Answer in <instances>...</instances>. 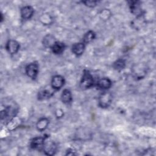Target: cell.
I'll return each instance as SVG.
<instances>
[{
    "mask_svg": "<svg viewBox=\"0 0 156 156\" xmlns=\"http://www.w3.org/2000/svg\"><path fill=\"white\" fill-rule=\"evenodd\" d=\"M93 78L91 73L89 71L85 70L83 76L82 77L80 83V87L82 89H87L90 88L93 85Z\"/></svg>",
    "mask_w": 156,
    "mask_h": 156,
    "instance_id": "obj_1",
    "label": "cell"
},
{
    "mask_svg": "<svg viewBox=\"0 0 156 156\" xmlns=\"http://www.w3.org/2000/svg\"><path fill=\"white\" fill-rule=\"evenodd\" d=\"M99 105L101 108H108L112 101V96L109 92H104L99 97Z\"/></svg>",
    "mask_w": 156,
    "mask_h": 156,
    "instance_id": "obj_2",
    "label": "cell"
},
{
    "mask_svg": "<svg viewBox=\"0 0 156 156\" xmlns=\"http://www.w3.org/2000/svg\"><path fill=\"white\" fill-rule=\"evenodd\" d=\"M38 65L37 62H33L29 64L26 67V73L28 77L32 79H35L38 74Z\"/></svg>",
    "mask_w": 156,
    "mask_h": 156,
    "instance_id": "obj_3",
    "label": "cell"
},
{
    "mask_svg": "<svg viewBox=\"0 0 156 156\" xmlns=\"http://www.w3.org/2000/svg\"><path fill=\"white\" fill-rule=\"evenodd\" d=\"M43 149L46 155H52L55 154L56 151L57 146L54 141H46L44 143Z\"/></svg>",
    "mask_w": 156,
    "mask_h": 156,
    "instance_id": "obj_4",
    "label": "cell"
},
{
    "mask_svg": "<svg viewBox=\"0 0 156 156\" xmlns=\"http://www.w3.org/2000/svg\"><path fill=\"white\" fill-rule=\"evenodd\" d=\"M64 78L60 76V75H56L54 76L51 80V87L54 90H58L60 89L64 85Z\"/></svg>",
    "mask_w": 156,
    "mask_h": 156,
    "instance_id": "obj_5",
    "label": "cell"
},
{
    "mask_svg": "<svg viewBox=\"0 0 156 156\" xmlns=\"http://www.w3.org/2000/svg\"><path fill=\"white\" fill-rule=\"evenodd\" d=\"M5 48L7 51L10 54H15L20 49V44L16 41L13 40H10L7 41Z\"/></svg>",
    "mask_w": 156,
    "mask_h": 156,
    "instance_id": "obj_6",
    "label": "cell"
},
{
    "mask_svg": "<svg viewBox=\"0 0 156 156\" xmlns=\"http://www.w3.org/2000/svg\"><path fill=\"white\" fill-rule=\"evenodd\" d=\"M45 139V137L42 136H38L33 138L30 141V147L34 149L40 150L43 149Z\"/></svg>",
    "mask_w": 156,
    "mask_h": 156,
    "instance_id": "obj_7",
    "label": "cell"
},
{
    "mask_svg": "<svg viewBox=\"0 0 156 156\" xmlns=\"http://www.w3.org/2000/svg\"><path fill=\"white\" fill-rule=\"evenodd\" d=\"M130 9L131 10V12L136 16H140L141 15L142 11L140 7V2L138 1H130L129 2Z\"/></svg>",
    "mask_w": 156,
    "mask_h": 156,
    "instance_id": "obj_8",
    "label": "cell"
},
{
    "mask_svg": "<svg viewBox=\"0 0 156 156\" xmlns=\"http://www.w3.org/2000/svg\"><path fill=\"white\" fill-rule=\"evenodd\" d=\"M34 9L29 5H26L21 8V16L24 20H28L34 14Z\"/></svg>",
    "mask_w": 156,
    "mask_h": 156,
    "instance_id": "obj_9",
    "label": "cell"
},
{
    "mask_svg": "<svg viewBox=\"0 0 156 156\" xmlns=\"http://www.w3.org/2000/svg\"><path fill=\"white\" fill-rule=\"evenodd\" d=\"M54 94V91L51 88H44L40 90L38 94L39 100H43L52 97Z\"/></svg>",
    "mask_w": 156,
    "mask_h": 156,
    "instance_id": "obj_10",
    "label": "cell"
},
{
    "mask_svg": "<svg viewBox=\"0 0 156 156\" xmlns=\"http://www.w3.org/2000/svg\"><path fill=\"white\" fill-rule=\"evenodd\" d=\"M112 85V82L111 80L107 77L102 78L101 79L99 80V81L97 82L96 86L99 89L101 90H105L109 88Z\"/></svg>",
    "mask_w": 156,
    "mask_h": 156,
    "instance_id": "obj_11",
    "label": "cell"
},
{
    "mask_svg": "<svg viewBox=\"0 0 156 156\" xmlns=\"http://www.w3.org/2000/svg\"><path fill=\"white\" fill-rule=\"evenodd\" d=\"M85 50V43H77L73 45L72 52L76 55L79 56L82 55Z\"/></svg>",
    "mask_w": 156,
    "mask_h": 156,
    "instance_id": "obj_12",
    "label": "cell"
},
{
    "mask_svg": "<svg viewBox=\"0 0 156 156\" xmlns=\"http://www.w3.org/2000/svg\"><path fill=\"white\" fill-rule=\"evenodd\" d=\"M56 41L54 36L51 34L46 35L43 40V44L46 48H52L55 43Z\"/></svg>",
    "mask_w": 156,
    "mask_h": 156,
    "instance_id": "obj_13",
    "label": "cell"
},
{
    "mask_svg": "<svg viewBox=\"0 0 156 156\" xmlns=\"http://www.w3.org/2000/svg\"><path fill=\"white\" fill-rule=\"evenodd\" d=\"M61 99L63 103L69 104L72 101V94L71 91L68 89L64 90L61 95Z\"/></svg>",
    "mask_w": 156,
    "mask_h": 156,
    "instance_id": "obj_14",
    "label": "cell"
},
{
    "mask_svg": "<svg viewBox=\"0 0 156 156\" xmlns=\"http://www.w3.org/2000/svg\"><path fill=\"white\" fill-rule=\"evenodd\" d=\"M65 48V45L64 43L59 41H56L54 46L51 48L52 51L55 54H62Z\"/></svg>",
    "mask_w": 156,
    "mask_h": 156,
    "instance_id": "obj_15",
    "label": "cell"
},
{
    "mask_svg": "<svg viewBox=\"0 0 156 156\" xmlns=\"http://www.w3.org/2000/svg\"><path fill=\"white\" fill-rule=\"evenodd\" d=\"M49 123V120L48 118H40L37 123V128L38 130L41 132L47 128Z\"/></svg>",
    "mask_w": 156,
    "mask_h": 156,
    "instance_id": "obj_16",
    "label": "cell"
},
{
    "mask_svg": "<svg viewBox=\"0 0 156 156\" xmlns=\"http://www.w3.org/2000/svg\"><path fill=\"white\" fill-rule=\"evenodd\" d=\"M95 38V33L92 30L88 31L83 36V43H88L93 41Z\"/></svg>",
    "mask_w": 156,
    "mask_h": 156,
    "instance_id": "obj_17",
    "label": "cell"
},
{
    "mask_svg": "<svg viewBox=\"0 0 156 156\" xmlns=\"http://www.w3.org/2000/svg\"><path fill=\"white\" fill-rule=\"evenodd\" d=\"M40 21L44 25H49L52 23V17L47 13H44L41 15L40 17Z\"/></svg>",
    "mask_w": 156,
    "mask_h": 156,
    "instance_id": "obj_18",
    "label": "cell"
},
{
    "mask_svg": "<svg viewBox=\"0 0 156 156\" xmlns=\"http://www.w3.org/2000/svg\"><path fill=\"white\" fill-rule=\"evenodd\" d=\"M126 66V62L124 59H118L113 63V66L115 69L121 70L124 68Z\"/></svg>",
    "mask_w": 156,
    "mask_h": 156,
    "instance_id": "obj_19",
    "label": "cell"
},
{
    "mask_svg": "<svg viewBox=\"0 0 156 156\" xmlns=\"http://www.w3.org/2000/svg\"><path fill=\"white\" fill-rule=\"evenodd\" d=\"M133 73L135 74L136 77H140L141 78L143 76H142L143 74H145V69L144 68H141L140 66V65H136V67L134 68L133 69Z\"/></svg>",
    "mask_w": 156,
    "mask_h": 156,
    "instance_id": "obj_20",
    "label": "cell"
},
{
    "mask_svg": "<svg viewBox=\"0 0 156 156\" xmlns=\"http://www.w3.org/2000/svg\"><path fill=\"white\" fill-rule=\"evenodd\" d=\"M20 124V121L18 119H15V117L12 119L8 123L7 127L9 130H13Z\"/></svg>",
    "mask_w": 156,
    "mask_h": 156,
    "instance_id": "obj_21",
    "label": "cell"
},
{
    "mask_svg": "<svg viewBox=\"0 0 156 156\" xmlns=\"http://www.w3.org/2000/svg\"><path fill=\"white\" fill-rule=\"evenodd\" d=\"M111 16V12L108 9H104L100 13V18L103 20H107Z\"/></svg>",
    "mask_w": 156,
    "mask_h": 156,
    "instance_id": "obj_22",
    "label": "cell"
},
{
    "mask_svg": "<svg viewBox=\"0 0 156 156\" xmlns=\"http://www.w3.org/2000/svg\"><path fill=\"white\" fill-rule=\"evenodd\" d=\"M82 2L85 5H87L89 7H93L96 5L98 1H82Z\"/></svg>",
    "mask_w": 156,
    "mask_h": 156,
    "instance_id": "obj_23",
    "label": "cell"
},
{
    "mask_svg": "<svg viewBox=\"0 0 156 156\" xmlns=\"http://www.w3.org/2000/svg\"><path fill=\"white\" fill-rule=\"evenodd\" d=\"M55 115L57 118H61L63 115V112L61 109H58L55 112Z\"/></svg>",
    "mask_w": 156,
    "mask_h": 156,
    "instance_id": "obj_24",
    "label": "cell"
}]
</instances>
